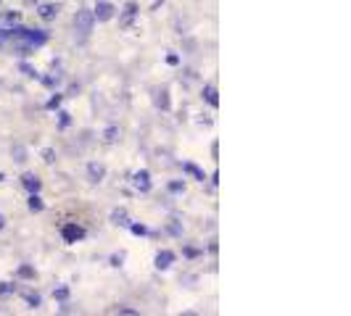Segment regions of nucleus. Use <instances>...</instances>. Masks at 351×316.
Returning a JSON list of instances; mask_svg holds the SVG:
<instances>
[{"label":"nucleus","instance_id":"1","mask_svg":"<svg viewBox=\"0 0 351 316\" xmlns=\"http://www.w3.org/2000/svg\"><path fill=\"white\" fill-rule=\"evenodd\" d=\"M93 24H95V16H93V11H87V8L77 11V16H74V29H77L82 37H87L90 32H93Z\"/></svg>","mask_w":351,"mask_h":316},{"label":"nucleus","instance_id":"2","mask_svg":"<svg viewBox=\"0 0 351 316\" xmlns=\"http://www.w3.org/2000/svg\"><path fill=\"white\" fill-rule=\"evenodd\" d=\"M85 227H80V224H64V229H61V237H64V243H69V245H74V243H80V240H85Z\"/></svg>","mask_w":351,"mask_h":316},{"label":"nucleus","instance_id":"3","mask_svg":"<svg viewBox=\"0 0 351 316\" xmlns=\"http://www.w3.org/2000/svg\"><path fill=\"white\" fill-rule=\"evenodd\" d=\"M132 185H135V190H140V193H148V190H151V171L148 169L135 171L132 174Z\"/></svg>","mask_w":351,"mask_h":316},{"label":"nucleus","instance_id":"4","mask_svg":"<svg viewBox=\"0 0 351 316\" xmlns=\"http://www.w3.org/2000/svg\"><path fill=\"white\" fill-rule=\"evenodd\" d=\"M114 11H116V8H114L111 3H106V0H101V3L93 8V16H95L98 21H111V19H114Z\"/></svg>","mask_w":351,"mask_h":316},{"label":"nucleus","instance_id":"5","mask_svg":"<svg viewBox=\"0 0 351 316\" xmlns=\"http://www.w3.org/2000/svg\"><path fill=\"white\" fill-rule=\"evenodd\" d=\"M135 16H137V6H135V3H127V6H124V11H121V19H119V24L127 29V27L135 21Z\"/></svg>","mask_w":351,"mask_h":316},{"label":"nucleus","instance_id":"6","mask_svg":"<svg viewBox=\"0 0 351 316\" xmlns=\"http://www.w3.org/2000/svg\"><path fill=\"white\" fill-rule=\"evenodd\" d=\"M174 264V253L172 250H159L156 253V269H169Z\"/></svg>","mask_w":351,"mask_h":316},{"label":"nucleus","instance_id":"7","mask_svg":"<svg viewBox=\"0 0 351 316\" xmlns=\"http://www.w3.org/2000/svg\"><path fill=\"white\" fill-rule=\"evenodd\" d=\"M21 185L29 190V193H37V190H40V177H37V174H32V171H27L24 177H21Z\"/></svg>","mask_w":351,"mask_h":316},{"label":"nucleus","instance_id":"8","mask_svg":"<svg viewBox=\"0 0 351 316\" xmlns=\"http://www.w3.org/2000/svg\"><path fill=\"white\" fill-rule=\"evenodd\" d=\"M45 21H51V19H56V13H58V6L56 3H45V6H40V11H37Z\"/></svg>","mask_w":351,"mask_h":316},{"label":"nucleus","instance_id":"9","mask_svg":"<svg viewBox=\"0 0 351 316\" xmlns=\"http://www.w3.org/2000/svg\"><path fill=\"white\" fill-rule=\"evenodd\" d=\"M204 98H206V103H209V106H214V108L219 106V98H217V87H214V85H206V87H204Z\"/></svg>","mask_w":351,"mask_h":316},{"label":"nucleus","instance_id":"10","mask_svg":"<svg viewBox=\"0 0 351 316\" xmlns=\"http://www.w3.org/2000/svg\"><path fill=\"white\" fill-rule=\"evenodd\" d=\"M27 205H29V211H35V214H40V211L45 208V203H42V198H40L37 193H29V200H27Z\"/></svg>","mask_w":351,"mask_h":316},{"label":"nucleus","instance_id":"11","mask_svg":"<svg viewBox=\"0 0 351 316\" xmlns=\"http://www.w3.org/2000/svg\"><path fill=\"white\" fill-rule=\"evenodd\" d=\"M87 174H90V179H93V182H101V179L106 177V169H103L101 164H90V166H87Z\"/></svg>","mask_w":351,"mask_h":316},{"label":"nucleus","instance_id":"12","mask_svg":"<svg viewBox=\"0 0 351 316\" xmlns=\"http://www.w3.org/2000/svg\"><path fill=\"white\" fill-rule=\"evenodd\" d=\"M182 169H185V171L190 174V177H193V179H198V182H204V179H206V174H204L201 169H198L195 164H182Z\"/></svg>","mask_w":351,"mask_h":316},{"label":"nucleus","instance_id":"13","mask_svg":"<svg viewBox=\"0 0 351 316\" xmlns=\"http://www.w3.org/2000/svg\"><path fill=\"white\" fill-rule=\"evenodd\" d=\"M111 221H114V224H119V227H127V224H130V219H127V214L121 211V208H116V211L111 214Z\"/></svg>","mask_w":351,"mask_h":316},{"label":"nucleus","instance_id":"14","mask_svg":"<svg viewBox=\"0 0 351 316\" xmlns=\"http://www.w3.org/2000/svg\"><path fill=\"white\" fill-rule=\"evenodd\" d=\"M156 106L164 108V111L169 108V92H166V90H159V92H156Z\"/></svg>","mask_w":351,"mask_h":316},{"label":"nucleus","instance_id":"15","mask_svg":"<svg viewBox=\"0 0 351 316\" xmlns=\"http://www.w3.org/2000/svg\"><path fill=\"white\" fill-rule=\"evenodd\" d=\"M109 313H124V316H137V308H130V306H114V308H109Z\"/></svg>","mask_w":351,"mask_h":316},{"label":"nucleus","instance_id":"16","mask_svg":"<svg viewBox=\"0 0 351 316\" xmlns=\"http://www.w3.org/2000/svg\"><path fill=\"white\" fill-rule=\"evenodd\" d=\"M103 140L106 142H116L119 140V126H109V129L103 132Z\"/></svg>","mask_w":351,"mask_h":316},{"label":"nucleus","instance_id":"17","mask_svg":"<svg viewBox=\"0 0 351 316\" xmlns=\"http://www.w3.org/2000/svg\"><path fill=\"white\" fill-rule=\"evenodd\" d=\"M61 100H64V95H58V92H56L53 98H51L48 103H45V108H48V111H56V108L61 106Z\"/></svg>","mask_w":351,"mask_h":316},{"label":"nucleus","instance_id":"18","mask_svg":"<svg viewBox=\"0 0 351 316\" xmlns=\"http://www.w3.org/2000/svg\"><path fill=\"white\" fill-rule=\"evenodd\" d=\"M19 277H21V279H32V277H35V269H32V266H27V264L19 266Z\"/></svg>","mask_w":351,"mask_h":316},{"label":"nucleus","instance_id":"19","mask_svg":"<svg viewBox=\"0 0 351 316\" xmlns=\"http://www.w3.org/2000/svg\"><path fill=\"white\" fill-rule=\"evenodd\" d=\"M42 161H45V164H56V150H53V148H45V150H42Z\"/></svg>","mask_w":351,"mask_h":316},{"label":"nucleus","instance_id":"20","mask_svg":"<svg viewBox=\"0 0 351 316\" xmlns=\"http://www.w3.org/2000/svg\"><path fill=\"white\" fill-rule=\"evenodd\" d=\"M13 290H16V284H11V282H0V298H3V295H11Z\"/></svg>","mask_w":351,"mask_h":316},{"label":"nucleus","instance_id":"21","mask_svg":"<svg viewBox=\"0 0 351 316\" xmlns=\"http://www.w3.org/2000/svg\"><path fill=\"white\" fill-rule=\"evenodd\" d=\"M69 124H71V114L61 111V114H58V126H69Z\"/></svg>","mask_w":351,"mask_h":316},{"label":"nucleus","instance_id":"22","mask_svg":"<svg viewBox=\"0 0 351 316\" xmlns=\"http://www.w3.org/2000/svg\"><path fill=\"white\" fill-rule=\"evenodd\" d=\"M127 227L132 229V234H140V237L148 234V227H143V224H127Z\"/></svg>","mask_w":351,"mask_h":316},{"label":"nucleus","instance_id":"23","mask_svg":"<svg viewBox=\"0 0 351 316\" xmlns=\"http://www.w3.org/2000/svg\"><path fill=\"white\" fill-rule=\"evenodd\" d=\"M27 303H29V308H40V295L29 293V295H27Z\"/></svg>","mask_w":351,"mask_h":316},{"label":"nucleus","instance_id":"24","mask_svg":"<svg viewBox=\"0 0 351 316\" xmlns=\"http://www.w3.org/2000/svg\"><path fill=\"white\" fill-rule=\"evenodd\" d=\"M182 190H185V182H169V193H182Z\"/></svg>","mask_w":351,"mask_h":316},{"label":"nucleus","instance_id":"25","mask_svg":"<svg viewBox=\"0 0 351 316\" xmlns=\"http://www.w3.org/2000/svg\"><path fill=\"white\" fill-rule=\"evenodd\" d=\"M53 295H56V300H66L69 298V287H58Z\"/></svg>","mask_w":351,"mask_h":316},{"label":"nucleus","instance_id":"26","mask_svg":"<svg viewBox=\"0 0 351 316\" xmlns=\"http://www.w3.org/2000/svg\"><path fill=\"white\" fill-rule=\"evenodd\" d=\"M121 261H124V253H114L111 256V266H121Z\"/></svg>","mask_w":351,"mask_h":316},{"label":"nucleus","instance_id":"27","mask_svg":"<svg viewBox=\"0 0 351 316\" xmlns=\"http://www.w3.org/2000/svg\"><path fill=\"white\" fill-rule=\"evenodd\" d=\"M19 69H21V71H24L27 76H37V71H35L32 66H29V63H21V66H19Z\"/></svg>","mask_w":351,"mask_h":316},{"label":"nucleus","instance_id":"28","mask_svg":"<svg viewBox=\"0 0 351 316\" xmlns=\"http://www.w3.org/2000/svg\"><path fill=\"white\" fill-rule=\"evenodd\" d=\"M166 63H169V66H177V63H180V56H177V53H169V56H166Z\"/></svg>","mask_w":351,"mask_h":316},{"label":"nucleus","instance_id":"29","mask_svg":"<svg viewBox=\"0 0 351 316\" xmlns=\"http://www.w3.org/2000/svg\"><path fill=\"white\" fill-rule=\"evenodd\" d=\"M185 256H188V258H195V256H201V250H198V248H185Z\"/></svg>","mask_w":351,"mask_h":316},{"label":"nucleus","instance_id":"30","mask_svg":"<svg viewBox=\"0 0 351 316\" xmlns=\"http://www.w3.org/2000/svg\"><path fill=\"white\" fill-rule=\"evenodd\" d=\"M19 19H21V16H19L16 11H13V13H8V16H6V21H8V24H16Z\"/></svg>","mask_w":351,"mask_h":316},{"label":"nucleus","instance_id":"31","mask_svg":"<svg viewBox=\"0 0 351 316\" xmlns=\"http://www.w3.org/2000/svg\"><path fill=\"white\" fill-rule=\"evenodd\" d=\"M16 161H19V164L24 161V148H16Z\"/></svg>","mask_w":351,"mask_h":316},{"label":"nucleus","instance_id":"32","mask_svg":"<svg viewBox=\"0 0 351 316\" xmlns=\"http://www.w3.org/2000/svg\"><path fill=\"white\" fill-rule=\"evenodd\" d=\"M0 229H6V216L0 214Z\"/></svg>","mask_w":351,"mask_h":316},{"label":"nucleus","instance_id":"33","mask_svg":"<svg viewBox=\"0 0 351 316\" xmlns=\"http://www.w3.org/2000/svg\"><path fill=\"white\" fill-rule=\"evenodd\" d=\"M3 179H6V174H3V171H0V182H3Z\"/></svg>","mask_w":351,"mask_h":316}]
</instances>
